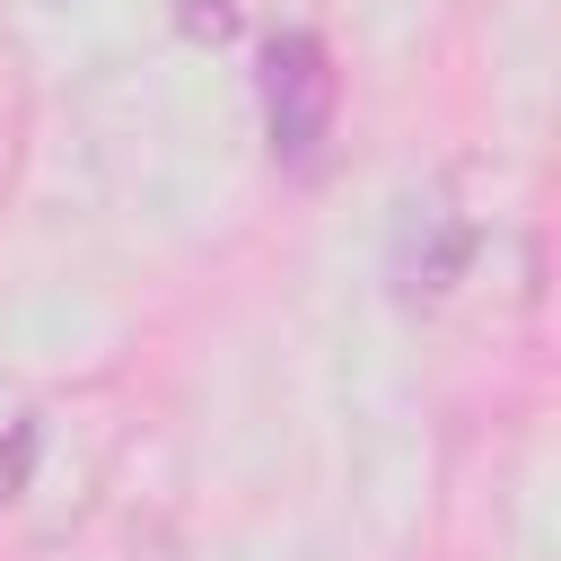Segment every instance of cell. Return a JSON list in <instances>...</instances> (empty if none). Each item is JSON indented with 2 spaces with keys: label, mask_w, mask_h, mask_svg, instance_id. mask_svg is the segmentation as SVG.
I'll return each mask as SVG.
<instances>
[{
  "label": "cell",
  "mask_w": 561,
  "mask_h": 561,
  "mask_svg": "<svg viewBox=\"0 0 561 561\" xmlns=\"http://www.w3.org/2000/svg\"><path fill=\"white\" fill-rule=\"evenodd\" d=\"M333 105H342V70H333L324 35L280 26L263 44V131H272V158L289 175H316V158L333 140Z\"/></svg>",
  "instance_id": "6da1fadb"
},
{
  "label": "cell",
  "mask_w": 561,
  "mask_h": 561,
  "mask_svg": "<svg viewBox=\"0 0 561 561\" xmlns=\"http://www.w3.org/2000/svg\"><path fill=\"white\" fill-rule=\"evenodd\" d=\"M465 254H473V228L447 219V210H421V219L403 228V263H394L403 298H438V289L465 272Z\"/></svg>",
  "instance_id": "7a4b0ae2"
},
{
  "label": "cell",
  "mask_w": 561,
  "mask_h": 561,
  "mask_svg": "<svg viewBox=\"0 0 561 561\" xmlns=\"http://www.w3.org/2000/svg\"><path fill=\"white\" fill-rule=\"evenodd\" d=\"M35 438H44L35 421H9V447H0V508H9L18 491H26V465H35Z\"/></svg>",
  "instance_id": "3957f363"
}]
</instances>
